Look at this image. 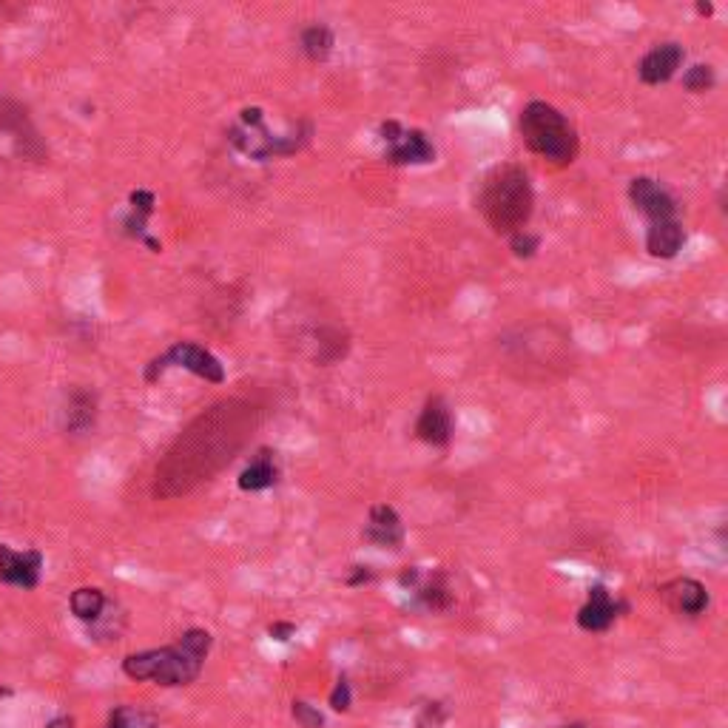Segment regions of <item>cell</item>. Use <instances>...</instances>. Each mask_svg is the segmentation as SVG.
<instances>
[{
    "label": "cell",
    "mask_w": 728,
    "mask_h": 728,
    "mask_svg": "<svg viewBox=\"0 0 728 728\" xmlns=\"http://www.w3.org/2000/svg\"><path fill=\"white\" fill-rule=\"evenodd\" d=\"M566 728H586L583 723H572V726H566Z\"/></svg>",
    "instance_id": "34"
},
{
    "label": "cell",
    "mask_w": 728,
    "mask_h": 728,
    "mask_svg": "<svg viewBox=\"0 0 728 728\" xmlns=\"http://www.w3.org/2000/svg\"><path fill=\"white\" fill-rule=\"evenodd\" d=\"M373 581L370 566H353V572L347 575V586H362V583Z\"/></svg>",
    "instance_id": "31"
},
{
    "label": "cell",
    "mask_w": 728,
    "mask_h": 728,
    "mask_svg": "<svg viewBox=\"0 0 728 728\" xmlns=\"http://www.w3.org/2000/svg\"><path fill=\"white\" fill-rule=\"evenodd\" d=\"M333 46H336V35L325 23H310L299 35V49L310 63H325L333 55Z\"/></svg>",
    "instance_id": "23"
},
{
    "label": "cell",
    "mask_w": 728,
    "mask_h": 728,
    "mask_svg": "<svg viewBox=\"0 0 728 728\" xmlns=\"http://www.w3.org/2000/svg\"><path fill=\"white\" fill-rule=\"evenodd\" d=\"M626 609L629 606L623 601H615L612 592L603 583H595L589 589V598L581 606V612H578V626L583 632H606L620 618V612H626Z\"/></svg>",
    "instance_id": "14"
},
{
    "label": "cell",
    "mask_w": 728,
    "mask_h": 728,
    "mask_svg": "<svg viewBox=\"0 0 728 728\" xmlns=\"http://www.w3.org/2000/svg\"><path fill=\"white\" fill-rule=\"evenodd\" d=\"M697 15L711 18V15H714V6H711V3H697Z\"/></svg>",
    "instance_id": "33"
},
{
    "label": "cell",
    "mask_w": 728,
    "mask_h": 728,
    "mask_svg": "<svg viewBox=\"0 0 728 728\" xmlns=\"http://www.w3.org/2000/svg\"><path fill=\"white\" fill-rule=\"evenodd\" d=\"M717 86V72L709 63H694L683 72V89L692 91V94H703Z\"/></svg>",
    "instance_id": "26"
},
{
    "label": "cell",
    "mask_w": 728,
    "mask_h": 728,
    "mask_svg": "<svg viewBox=\"0 0 728 728\" xmlns=\"http://www.w3.org/2000/svg\"><path fill=\"white\" fill-rule=\"evenodd\" d=\"M350 350V333L339 325H325L316 330V362L322 367L342 362Z\"/></svg>",
    "instance_id": "22"
},
{
    "label": "cell",
    "mask_w": 728,
    "mask_h": 728,
    "mask_svg": "<svg viewBox=\"0 0 728 728\" xmlns=\"http://www.w3.org/2000/svg\"><path fill=\"white\" fill-rule=\"evenodd\" d=\"M154 205H157V200H154V194L146 191V188H140V191L131 194V214L126 219V234L128 237L140 239V242H146L151 251L160 254V242L151 237V234H146V225L151 214H154Z\"/></svg>",
    "instance_id": "20"
},
{
    "label": "cell",
    "mask_w": 728,
    "mask_h": 728,
    "mask_svg": "<svg viewBox=\"0 0 728 728\" xmlns=\"http://www.w3.org/2000/svg\"><path fill=\"white\" fill-rule=\"evenodd\" d=\"M310 137H313V126L310 123H299V126L288 131V134H273L265 128V111L254 106V109H242L239 114V126L228 131V140L248 154L251 160H276V157H291L299 154L302 148H308Z\"/></svg>",
    "instance_id": "6"
},
{
    "label": "cell",
    "mask_w": 728,
    "mask_h": 728,
    "mask_svg": "<svg viewBox=\"0 0 728 728\" xmlns=\"http://www.w3.org/2000/svg\"><path fill=\"white\" fill-rule=\"evenodd\" d=\"M268 632H271L273 640H279V643H288V640L296 635V626H293V623H273Z\"/></svg>",
    "instance_id": "30"
},
{
    "label": "cell",
    "mask_w": 728,
    "mask_h": 728,
    "mask_svg": "<svg viewBox=\"0 0 728 728\" xmlns=\"http://www.w3.org/2000/svg\"><path fill=\"white\" fill-rule=\"evenodd\" d=\"M660 595L677 615H686V618H700L709 609V589L697 578H674L660 589Z\"/></svg>",
    "instance_id": "16"
},
{
    "label": "cell",
    "mask_w": 728,
    "mask_h": 728,
    "mask_svg": "<svg viewBox=\"0 0 728 728\" xmlns=\"http://www.w3.org/2000/svg\"><path fill=\"white\" fill-rule=\"evenodd\" d=\"M410 592L416 595L419 606L427 612H447L453 606V589H450L444 572H430V575L421 572L419 583Z\"/></svg>",
    "instance_id": "19"
},
{
    "label": "cell",
    "mask_w": 728,
    "mask_h": 728,
    "mask_svg": "<svg viewBox=\"0 0 728 728\" xmlns=\"http://www.w3.org/2000/svg\"><path fill=\"white\" fill-rule=\"evenodd\" d=\"M518 131L532 154L552 163L555 168H566L578 160L581 154V137L578 128L564 111L555 109L546 100H529L518 114Z\"/></svg>",
    "instance_id": "5"
},
{
    "label": "cell",
    "mask_w": 728,
    "mask_h": 728,
    "mask_svg": "<svg viewBox=\"0 0 728 728\" xmlns=\"http://www.w3.org/2000/svg\"><path fill=\"white\" fill-rule=\"evenodd\" d=\"M69 606H72V615L77 620L97 623V620L103 618V612H106V595L97 586H80V589L72 592Z\"/></svg>",
    "instance_id": "24"
},
{
    "label": "cell",
    "mask_w": 728,
    "mask_h": 728,
    "mask_svg": "<svg viewBox=\"0 0 728 728\" xmlns=\"http://www.w3.org/2000/svg\"><path fill=\"white\" fill-rule=\"evenodd\" d=\"M686 245V228L683 219H669V222H657V225H646V251L655 259H674Z\"/></svg>",
    "instance_id": "17"
},
{
    "label": "cell",
    "mask_w": 728,
    "mask_h": 728,
    "mask_svg": "<svg viewBox=\"0 0 728 728\" xmlns=\"http://www.w3.org/2000/svg\"><path fill=\"white\" fill-rule=\"evenodd\" d=\"M475 208L498 237L524 231L535 211V188L527 168L518 163L492 165L478 182Z\"/></svg>",
    "instance_id": "3"
},
{
    "label": "cell",
    "mask_w": 728,
    "mask_h": 728,
    "mask_svg": "<svg viewBox=\"0 0 728 728\" xmlns=\"http://www.w3.org/2000/svg\"><path fill=\"white\" fill-rule=\"evenodd\" d=\"M350 703H353V692H350V683L347 677H339L333 692H330V709L333 711H350Z\"/></svg>",
    "instance_id": "29"
},
{
    "label": "cell",
    "mask_w": 728,
    "mask_h": 728,
    "mask_svg": "<svg viewBox=\"0 0 728 728\" xmlns=\"http://www.w3.org/2000/svg\"><path fill=\"white\" fill-rule=\"evenodd\" d=\"M109 728H157V720H154V714H148L143 709L120 706V709L111 711Z\"/></svg>",
    "instance_id": "25"
},
{
    "label": "cell",
    "mask_w": 728,
    "mask_h": 728,
    "mask_svg": "<svg viewBox=\"0 0 728 728\" xmlns=\"http://www.w3.org/2000/svg\"><path fill=\"white\" fill-rule=\"evenodd\" d=\"M254 421L256 407L251 401L231 399L205 410L168 453V461L157 473V492L168 490V495H177L219 470L225 461H231Z\"/></svg>",
    "instance_id": "1"
},
{
    "label": "cell",
    "mask_w": 728,
    "mask_h": 728,
    "mask_svg": "<svg viewBox=\"0 0 728 728\" xmlns=\"http://www.w3.org/2000/svg\"><path fill=\"white\" fill-rule=\"evenodd\" d=\"M214 646V637L205 629H188L185 635L163 646V649H146L134 652L123 660V672L131 680H151L157 686L174 689V686H188L202 674L205 657Z\"/></svg>",
    "instance_id": "4"
},
{
    "label": "cell",
    "mask_w": 728,
    "mask_h": 728,
    "mask_svg": "<svg viewBox=\"0 0 728 728\" xmlns=\"http://www.w3.org/2000/svg\"><path fill=\"white\" fill-rule=\"evenodd\" d=\"M291 714L293 720L302 728H325V714L316 709V706L305 703V700H293Z\"/></svg>",
    "instance_id": "28"
},
{
    "label": "cell",
    "mask_w": 728,
    "mask_h": 728,
    "mask_svg": "<svg viewBox=\"0 0 728 728\" xmlns=\"http://www.w3.org/2000/svg\"><path fill=\"white\" fill-rule=\"evenodd\" d=\"M510 251L515 259H532L541 251V237L524 228V231H518V234L510 237Z\"/></svg>",
    "instance_id": "27"
},
{
    "label": "cell",
    "mask_w": 728,
    "mask_h": 728,
    "mask_svg": "<svg viewBox=\"0 0 728 728\" xmlns=\"http://www.w3.org/2000/svg\"><path fill=\"white\" fill-rule=\"evenodd\" d=\"M629 202L635 205L643 217L649 219V225L657 222H669V219H680V202L672 191L655 177H635L629 182Z\"/></svg>",
    "instance_id": "9"
},
{
    "label": "cell",
    "mask_w": 728,
    "mask_h": 728,
    "mask_svg": "<svg viewBox=\"0 0 728 728\" xmlns=\"http://www.w3.org/2000/svg\"><path fill=\"white\" fill-rule=\"evenodd\" d=\"M43 575V555L37 549H12L0 544V583L18 586V589H37Z\"/></svg>",
    "instance_id": "13"
},
{
    "label": "cell",
    "mask_w": 728,
    "mask_h": 728,
    "mask_svg": "<svg viewBox=\"0 0 728 728\" xmlns=\"http://www.w3.org/2000/svg\"><path fill=\"white\" fill-rule=\"evenodd\" d=\"M63 416H66L63 424H66V430L72 436L89 433L91 427H94V421H97V396L91 390H86V387H72Z\"/></svg>",
    "instance_id": "18"
},
{
    "label": "cell",
    "mask_w": 728,
    "mask_h": 728,
    "mask_svg": "<svg viewBox=\"0 0 728 728\" xmlns=\"http://www.w3.org/2000/svg\"><path fill=\"white\" fill-rule=\"evenodd\" d=\"M498 359L518 382L549 384L578 367V350L561 325L527 322L498 336Z\"/></svg>",
    "instance_id": "2"
},
{
    "label": "cell",
    "mask_w": 728,
    "mask_h": 728,
    "mask_svg": "<svg viewBox=\"0 0 728 728\" xmlns=\"http://www.w3.org/2000/svg\"><path fill=\"white\" fill-rule=\"evenodd\" d=\"M279 481V467L273 461L271 450H259L254 455V461L239 473L237 484L242 492H262L271 490L273 484Z\"/></svg>",
    "instance_id": "21"
},
{
    "label": "cell",
    "mask_w": 728,
    "mask_h": 728,
    "mask_svg": "<svg viewBox=\"0 0 728 728\" xmlns=\"http://www.w3.org/2000/svg\"><path fill=\"white\" fill-rule=\"evenodd\" d=\"M46 728H74V720L72 717H55Z\"/></svg>",
    "instance_id": "32"
},
{
    "label": "cell",
    "mask_w": 728,
    "mask_h": 728,
    "mask_svg": "<svg viewBox=\"0 0 728 728\" xmlns=\"http://www.w3.org/2000/svg\"><path fill=\"white\" fill-rule=\"evenodd\" d=\"M362 538L364 544L379 546V549H401L404 546V524H401L399 512L393 510L390 504H373Z\"/></svg>",
    "instance_id": "15"
},
{
    "label": "cell",
    "mask_w": 728,
    "mask_h": 728,
    "mask_svg": "<svg viewBox=\"0 0 728 728\" xmlns=\"http://www.w3.org/2000/svg\"><path fill=\"white\" fill-rule=\"evenodd\" d=\"M384 143V160L390 165H430L436 163V146L421 128L401 126L399 120H384L379 126Z\"/></svg>",
    "instance_id": "8"
},
{
    "label": "cell",
    "mask_w": 728,
    "mask_h": 728,
    "mask_svg": "<svg viewBox=\"0 0 728 728\" xmlns=\"http://www.w3.org/2000/svg\"><path fill=\"white\" fill-rule=\"evenodd\" d=\"M168 367H182V370H188V373H194V376H200V379L211 384L225 382V367H222V362H219L211 350H205L197 342H177V345L168 347L165 353H160L157 359H151L146 364V382H157Z\"/></svg>",
    "instance_id": "7"
},
{
    "label": "cell",
    "mask_w": 728,
    "mask_h": 728,
    "mask_svg": "<svg viewBox=\"0 0 728 728\" xmlns=\"http://www.w3.org/2000/svg\"><path fill=\"white\" fill-rule=\"evenodd\" d=\"M683 63H686V49H683V43L666 40V43L652 46L646 55L640 57V63H637V77H640V83H646V86H663V83H669V80L677 77V72L683 69Z\"/></svg>",
    "instance_id": "11"
},
{
    "label": "cell",
    "mask_w": 728,
    "mask_h": 728,
    "mask_svg": "<svg viewBox=\"0 0 728 728\" xmlns=\"http://www.w3.org/2000/svg\"><path fill=\"white\" fill-rule=\"evenodd\" d=\"M455 433V416L453 407L447 404L444 396H427L424 407H421L419 419H416V438L430 444V447H447L453 441Z\"/></svg>",
    "instance_id": "12"
},
{
    "label": "cell",
    "mask_w": 728,
    "mask_h": 728,
    "mask_svg": "<svg viewBox=\"0 0 728 728\" xmlns=\"http://www.w3.org/2000/svg\"><path fill=\"white\" fill-rule=\"evenodd\" d=\"M0 128L12 134L15 146L23 157L29 160H46V143L40 140V131L29 120V111L23 109L15 100H0Z\"/></svg>",
    "instance_id": "10"
}]
</instances>
